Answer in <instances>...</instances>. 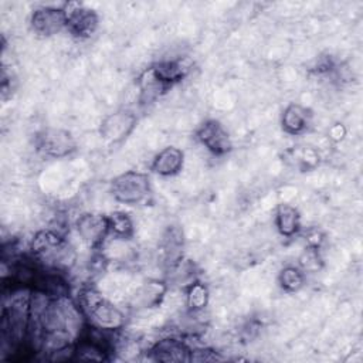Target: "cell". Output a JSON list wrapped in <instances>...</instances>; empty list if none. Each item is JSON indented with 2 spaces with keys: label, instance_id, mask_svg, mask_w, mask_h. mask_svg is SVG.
<instances>
[{
  "label": "cell",
  "instance_id": "2e32d148",
  "mask_svg": "<svg viewBox=\"0 0 363 363\" xmlns=\"http://www.w3.org/2000/svg\"><path fill=\"white\" fill-rule=\"evenodd\" d=\"M285 160L289 162L292 166L301 169V170H309L318 166L319 163V155L312 147H303L296 146L292 149H288L285 152Z\"/></svg>",
  "mask_w": 363,
  "mask_h": 363
},
{
  "label": "cell",
  "instance_id": "7a4b0ae2",
  "mask_svg": "<svg viewBox=\"0 0 363 363\" xmlns=\"http://www.w3.org/2000/svg\"><path fill=\"white\" fill-rule=\"evenodd\" d=\"M77 303L92 328L113 333L125 326V313L94 286H82L78 291Z\"/></svg>",
  "mask_w": 363,
  "mask_h": 363
},
{
  "label": "cell",
  "instance_id": "ba28073f",
  "mask_svg": "<svg viewBox=\"0 0 363 363\" xmlns=\"http://www.w3.org/2000/svg\"><path fill=\"white\" fill-rule=\"evenodd\" d=\"M196 138L216 156H224L233 149V142L227 129L216 119H208L201 123L196 130Z\"/></svg>",
  "mask_w": 363,
  "mask_h": 363
},
{
  "label": "cell",
  "instance_id": "8992f818",
  "mask_svg": "<svg viewBox=\"0 0 363 363\" xmlns=\"http://www.w3.org/2000/svg\"><path fill=\"white\" fill-rule=\"evenodd\" d=\"M64 10L67 14V31L75 38L91 37L99 24L98 14L79 3H65Z\"/></svg>",
  "mask_w": 363,
  "mask_h": 363
},
{
  "label": "cell",
  "instance_id": "3957f363",
  "mask_svg": "<svg viewBox=\"0 0 363 363\" xmlns=\"http://www.w3.org/2000/svg\"><path fill=\"white\" fill-rule=\"evenodd\" d=\"M111 193L118 203L128 206L140 204L150 194L149 176L136 170L121 173L111 182Z\"/></svg>",
  "mask_w": 363,
  "mask_h": 363
},
{
  "label": "cell",
  "instance_id": "44dd1931",
  "mask_svg": "<svg viewBox=\"0 0 363 363\" xmlns=\"http://www.w3.org/2000/svg\"><path fill=\"white\" fill-rule=\"evenodd\" d=\"M345 135H346V129H345V126L340 125V123L333 125V126L330 128V130H329V136H330V139H333L335 142L342 140Z\"/></svg>",
  "mask_w": 363,
  "mask_h": 363
},
{
  "label": "cell",
  "instance_id": "ac0fdd59",
  "mask_svg": "<svg viewBox=\"0 0 363 363\" xmlns=\"http://www.w3.org/2000/svg\"><path fill=\"white\" fill-rule=\"evenodd\" d=\"M109 235L115 240H129L133 235V223L128 214L122 211H115L108 216Z\"/></svg>",
  "mask_w": 363,
  "mask_h": 363
},
{
  "label": "cell",
  "instance_id": "7c38bea8",
  "mask_svg": "<svg viewBox=\"0 0 363 363\" xmlns=\"http://www.w3.org/2000/svg\"><path fill=\"white\" fill-rule=\"evenodd\" d=\"M183 163H184L183 150L176 146H167L155 156V159L152 160L150 169L159 176L170 177L180 173V170L183 169Z\"/></svg>",
  "mask_w": 363,
  "mask_h": 363
},
{
  "label": "cell",
  "instance_id": "30bf717a",
  "mask_svg": "<svg viewBox=\"0 0 363 363\" xmlns=\"http://www.w3.org/2000/svg\"><path fill=\"white\" fill-rule=\"evenodd\" d=\"M136 116L128 111H118L115 113H109L101 122V135L105 140L111 143H116L123 140L135 128Z\"/></svg>",
  "mask_w": 363,
  "mask_h": 363
},
{
  "label": "cell",
  "instance_id": "d6986e66",
  "mask_svg": "<svg viewBox=\"0 0 363 363\" xmlns=\"http://www.w3.org/2000/svg\"><path fill=\"white\" fill-rule=\"evenodd\" d=\"M278 282L285 292H298L305 284V271L299 267L288 265L281 269L278 275Z\"/></svg>",
  "mask_w": 363,
  "mask_h": 363
},
{
  "label": "cell",
  "instance_id": "5b68a950",
  "mask_svg": "<svg viewBox=\"0 0 363 363\" xmlns=\"http://www.w3.org/2000/svg\"><path fill=\"white\" fill-rule=\"evenodd\" d=\"M75 230L79 238L92 250L104 247L109 235L108 216L98 213H82L75 220Z\"/></svg>",
  "mask_w": 363,
  "mask_h": 363
},
{
  "label": "cell",
  "instance_id": "ffe728a7",
  "mask_svg": "<svg viewBox=\"0 0 363 363\" xmlns=\"http://www.w3.org/2000/svg\"><path fill=\"white\" fill-rule=\"evenodd\" d=\"M221 357L211 349H191L190 362H216Z\"/></svg>",
  "mask_w": 363,
  "mask_h": 363
},
{
  "label": "cell",
  "instance_id": "4fadbf2b",
  "mask_svg": "<svg viewBox=\"0 0 363 363\" xmlns=\"http://www.w3.org/2000/svg\"><path fill=\"white\" fill-rule=\"evenodd\" d=\"M311 111L299 104L288 105L281 116V126L288 135H302L311 125Z\"/></svg>",
  "mask_w": 363,
  "mask_h": 363
},
{
  "label": "cell",
  "instance_id": "9c48e42d",
  "mask_svg": "<svg viewBox=\"0 0 363 363\" xmlns=\"http://www.w3.org/2000/svg\"><path fill=\"white\" fill-rule=\"evenodd\" d=\"M147 352L156 362H190L191 347L180 337L167 336L156 340Z\"/></svg>",
  "mask_w": 363,
  "mask_h": 363
},
{
  "label": "cell",
  "instance_id": "8fae6325",
  "mask_svg": "<svg viewBox=\"0 0 363 363\" xmlns=\"http://www.w3.org/2000/svg\"><path fill=\"white\" fill-rule=\"evenodd\" d=\"M191 62L186 57H177L172 60H162L150 67L156 78L167 88L180 82L190 71Z\"/></svg>",
  "mask_w": 363,
  "mask_h": 363
},
{
  "label": "cell",
  "instance_id": "9a60e30c",
  "mask_svg": "<svg viewBox=\"0 0 363 363\" xmlns=\"http://www.w3.org/2000/svg\"><path fill=\"white\" fill-rule=\"evenodd\" d=\"M275 227L284 237H294L301 230L299 211L291 204H279L275 211Z\"/></svg>",
  "mask_w": 363,
  "mask_h": 363
},
{
  "label": "cell",
  "instance_id": "277c9868",
  "mask_svg": "<svg viewBox=\"0 0 363 363\" xmlns=\"http://www.w3.org/2000/svg\"><path fill=\"white\" fill-rule=\"evenodd\" d=\"M35 146L47 157H65L77 149L74 136L61 128H45L35 136Z\"/></svg>",
  "mask_w": 363,
  "mask_h": 363
},
{
  "label": "cell",
  "instance_id": "e0dca14e",
  "mask_svg": "<svg viewBox=\"0 0 363 363\" xmlns=\"http://www.w3.org/2000/svg\"><path fill=\"white\" fill-rule=\"evenodd\" d=\"M208 298H210L208 288L203 282L194 279L193 282H190L187 285L186 303H187V308L190 312H193V313L201 312L207 306Z\"/></svg>",
  "mask_w": 363,
  "mask_h": 363
},
{
  "label": "cell",
  "instance_id": "6da1fadb",
  "mask_svg": "<svg viewBox=\"0 0 363 363\" xmlns=\"http://www.w3.org/2000/svg\"><path fill=\"white\" fill-rule=\"evenodd\" d=\"M33 259L47 271L68 272L77 262V251L71 242L55 230L38 231L30 245Z\"/></svg>",
  "mask_w": 363,
  "mask_h": 363
},
{
  "label": "cell",
  "instance_id": "5bb4252c",
  "mask_svg": "<svg viewBox=\"0 0 363 363\" xmlns=\"http://www.w3.org/2000/svg\"><path fill=\"white\" fill-rule=\"evenodd\" d=\"M166 284L157 279L143 282L133 295V301L138 308H156L162 303L166 294Z\"/></svg>",
  "mask_w": 363,
  "mask_h": 363
},
{
  "label": "cell",
  "instance_id": "52a82bcc",
  "mask_svg": "<svg viewBox=\"0 0 363 363\" xmlns=\"http://www.w3.org/2000/svg\"><path fill=\"white\" fill-rule=\"evenodd\" d=\"M30 26L38 35L51 37L67 28V14L62 7L41 6L33 10L30 16Z\"/></svg>",
  "mask_w": 363,
  "mask_h": 363
}]
</instances>
